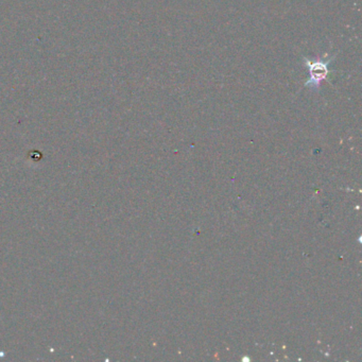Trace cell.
<instances>
[{"label":"cell","instance_id":"obj_1","mask_svg":"<svg viewBox=\"0 0 362 362\" xmlns=\"http://www.w3.org/2000/svg\"><path fill=\"white\" fill-rule=\"evenodd\" d=\"M336 56L332 57L328 60H322V59H307L304 58V64L307 67L309 73L308 81L305 83L306 88L311 90H319L320 86L324 80L329 77V66Z\"/></svg>","mask_w":362,"mask_h":362}]
</instances>
